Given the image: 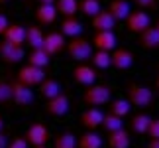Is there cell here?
<instances>
[{
	"mask_svg": "<svg viewBox=\"0 0 159 148\" xmlns=\"http://www.w3.org/2000/svg\"><path fill=\"white\" fill-rule=\"evenodd\" d=\"M34 148H47V144H41V146H34Z\"/></svg>",
	"mask_w": 159,
	"mask_h": 148,
	"instance_id": "42",
	"label": "cell"
},
{
	"mask_svg": "<svg viewBox=\"0 0 159 148\" xmlns=\"http://www.w3.org/2000/svg\"><path fill=\"white\" fill-rule=\"evenodd\" d=\"M139 10H157V0H132Z\"/></svg>",
	"mask_w": 159,
	"mask_h": 148,
	"instance_id": "35",
	"label": "cell"
},
{
	"mask_svg": "<svg viewBox=\"0 0 159 148\" xmlns=\"http://www.w3.org/2000/svg\"><path fill=\"white\" fill-rule=\"evenodd\" d=\"M2 38L6 42H10V44L14 46H24V40H26V26H22V24H8V28L4 30Z\"/></svg>",
	"mask_w": 159,
	"mask_h": 148,
	"instance_id": "14",
	"label": "cell"
},
{
	"mask_svg": "<svg viewBox=\"0 0 159 148\" xmlns=\"http://www.w3.org/2000/svg\"><path fill=\"white\" fill-rule=\"evenodd\" d=\"M45 79V69H39V67L34 65H24L20 71H18V79L22 85H28V87H35Z\"/></svg>",
	"mask_w": 159,
	"mask_h": 148,
	"instance_id": "6",
	"label": "cell"
},
{
	"mask_svg": "<svg viewBox=\"0 0 159 148\" xmlns=\"http://www.w3.org/2000/svg\"><path fill=\"white\" fill-rule=\"evenodd\" d=\"M130 109H132V105L128 103L126 99H114V101H110V105H108V113L120 116V119H124V116L130 113Z\"/></svg>",
	"mask_w": 159,
	"mask_h": 148,
	"instance_id": "29",
	"label": "cell"
},
{
	"mask_svg": "<svg viewBox=\"0 0 159 148\" xmlns=\"http://www.w3.org/2000/svg\"><path fill=\"white\" fill-rule=\"evenodd\" d=\"M24 44H28L32 49L41 47V44H43V32H41V28L35 26V24L26 26V40H24Z\"/></svg>",
	"mask_w": 159,
	"mask_h": 148,
	"instance_id": "21",
	"label": "cell"
},
{
	"mask_svg": "<svg viewBox=\"0 0 159 148\" xmlns=\"http://www.w3.org/2000/svg\"><path fill=\"white\" fill-rule=\"evenodd\" d=\"M35 18H38L39 24H53L55 18H57V10H55L53 4H39L38 10H35Z\"/></svg>",
	"mask_w": 159,
	"mask_h": 148,
	"instance_id": "24",
	"label": "cell"
},
{
	"mask_svg": "<svg viewBox=\"0 0 159 148\" xmlns=\"http://www.w3.org/2000/svg\"><path fill=\"white\" fill-rule=\"evenodd\" d=\"M53 148H77V136L69 131L59 132L53 138Z\"/></svg>",
	"mask_w": 159,
	"mask_h": 148,
	"instance_id": "28",
	"label": "cell"
},
{
	"mask_svg": "<svg viewBox=\"0 0 159 148\" xmlns=\"http://www.w3.org/2000/svg\"><path fill=\"white\" fill-rule=\"evenodd\" d=\"M12 103V89H10V81L0 79V105Z\"/></svg>",
	"mask_w": 159,
	"mask_h": 148,
	"instance_id": "33",
	"label": "cell"
},
{
	"mask_svg": "<svg viewBox=\"0 0 159 148\" xmlns=\"http://www.w3.org/2000/svg\"><path fill=\"white\" fill-rule=\"evenodd\" d=\"M6 148H28V142L24 136H14L12 140H8V146Z\"/></svg>",
	"mask_w": 159,
	"mask_h": 148,
	"instance_id": "36",
	"label": "cell"
},
{
	"mask_svg": "<svg viewBox=\"0 0 159 148\" xmlns=\"http://www.w3.org/2000/svg\"><path fill=\"white\" fill-rule=\"evenodd\" d=\"M6 2H10V0H0V4H6Z\"/></svg>",
	"mask_w": 159,
	"mask_h": 148,
	"instance_id": "45",
	"label": "cell"
},
{
	"mask_svg": "<svg viewBox=\"0 0 159 148\" xmlns=\"http://www.w3.org/2000/svg\"><path fill=\"white\" fill-rule=\"evenodd\" d=\"M90 59H93V65L96 69H108L110 67V52H100V49H96V52L90 55Z\"/></svg>",
	"mask_w": 159,
	"mask_h": 148,
	"instance_id": "32",
	"label": "cell"
},
{
	"mask_svg": "<svg viewBox=\"0 0 159 148\" xmlns=\"http://www.w3.org/2000/svg\"><path fill=\"white\" fill-rule=\"evenodd\" d=\"M134 65V53L126 47H114L110 52V67H116L120 71H126Z\"/></svg>",
	"mask_w": 159,
	"mask_h": 148,
	"instance_id": "8",
	"label": "cell"
},
{
	"mask_svg": "<svg viewBox=\"0 0 159 148\" xmlns=\"http://www.w3.org/2000/svg\"><path fill=\"white\" fill-rule=\"evenodd\" d=\"M96 77H98L96 75V69L87 65V63H79L75 69H73V81L79 83V85H84V87L96 83Z\"/></svg>",
	"mask_w": 159,
	"mask_h": 148,
	"instance_id": "12",
	"label": "cell"
},
{
	"mask_svg": "<svg viewBox=\"0 0 159 148\" xmlns=\"http://www.w3.org/2000/svg\"><path fill=\"white\" fill-rule=\"evenodd\" d=\"M102 8H100V0H81L79 2V12H83L84 16L93 18L94 14H98Z\"/></svg>",
	"mask_w": 159,
	"mask_h": 148,
	"instance_id": "31",
	"label": "cell"
},
{
	"mask_svg": "<svg viewBox=\"0 0 159 148\" xmlns=\"http://www.w3.org/2000/svg\"><path fill=\"white\" fill-rule=\"evenodd\" d=\"M149 121H151V116H149L148 113H138V115H134V116H132V121H130V128H132V131L136 132V134H145Z\"/></svg>",
	"mask_w": 159,
	"mask_h": 148,
	"instance_id": "26",
	"label": "cell"
},
{
	"mask_svg": "<svg viewBox=\"0 0 159 148\" xmlns=\"http://www.w3.org/2000/svg\"><path fill=\"white\" fill-rule=\"evenodd\" d=\"M2 128H4V119H2V115H0V132H2Z\"/></svg>",
	"mask_w": 159,
	"mask_h": 148,
	"instance_id": "41",
	"label": "cell"
},
{
	"mask_svg": "<svg viewBox=\"0 0 159 148\" xmlns=\"http://www.w3.org/2000/svg\"><path fill=\"white\" fill-rule=\"evenodd\" d=\"M126 97H128L126 101L132 107H138V109H148L153 103V91L149 87H145V85H139V83H128Z\"/></svg>",
	"mask_w": 159,
	"mask_h": 148,
	"instance_id": "1",
	"label": "cell"
},
{
	"mask_svg": "<svg viewBox=\"0 0 159 148\" xmlns=\"http://www.w3.org/2000/svg\"><path fill=\"white\" fill-rule=\"evenodd\" d=\"M148 148H159V138H149Z\"/></svg>",
	"mask_w": 159,
	"mask_h": 148,
	"instance_id": "39",
	"label": "cell"
},
{
	"mask_svg": "<svg viewBox=\"0 0 159 148\" xmlns=\"http://www.w3.org/2000/svg\"><path fill=\"white\" fill-rule=\"evenodd\" d=\"M8 146V136L4 132H0V148H6Z\"/></svg>",
	"mask_w": 159,
	"mask_h": 148,
	"instance_id": "38",
	"label": "cell"
},
{
	"mask_svg": "<svg viewBox=\"0 0 159 148\" xmlns=\"http://www.w3.org/2000/svg\"><path fill=\"white\" fill-rule=\"evenodd\" d=\"M116 20L108 14V10H100L98 14L93 16V28L96 32H114Z\"/></svg>",
	"mask_w": 159,
	"mask_h": 148,
	"instance_id": "15",
	"label": "cell"
},
{
	"mask_svg": "<svg viewBox=\"0 0 159 148\" xmlns=\"http://www.w3.org/2000/svg\"><path fill=\"white\" fill-rule=\"evenodd\" d=\"M28 65H34V67H39V69H45V67L49 65V55H47L41 47L32 49V53H30V57H28Z\"/></svg>",
	"mask_w": 159,
	"mask_h": 148,
	"instance_id": "27",
	"label": "cell"
},
{
	"mask_svg": "<svg viewBox=\"0 0 159 148\" xmlns=\"http://www.w3.org/2000/svg\"><path fill=\"white\" fill-rule=\"evenodd\" d=\"M55 10L57 14L65 16V18H71V16H77L79 12V2L77 0H55Z\"/></svg>",
	"mask_w": 159,
	"mask_h": 148,
	"instance_id": "25",
	"label": "cell"
},
{
	"mask_svg": "<svg viewBox=\"0 0 159 148\" xmlns=\"http://www.w3.org/2000/svg\"><path fill=\"white\" fill-rule=\"evenodd\" d=\"M38 87H39V95L43 97V99H47V101L53 99V97H57L61 93V85L55 81L53 77H45L43 81L38 85Z\"/></svg>",
	"mask_w": 159,
	"mask_h": 148,
	"instance_id": "22",
	"label": "cell"
},
{
	"mask_svg": "<svg viewBox=\"0 0 159 148\" xmlns=\"http://www.w3.org/2000/svg\"><path fill=\"white\" fill-rule=\"evenodd\" d=\"M138 44L143 49H159V32L155 28H145L138 34Z\"/></svg>",
	"mask_w": 159,
	"mask_h": 148,
	"instance_id": "17",
	"label": "cell"
},
{
	"mask_svg": "<svg viewBox=\"0 0 159 148\" xmlns=\"http://www.w3.org/2000/svg\"><path fill=\"white\" fill-rule=\"evenodd\" d=\"M24 138L32 146H41V144H47V140L51 138V134H49V128H47L43 122H34V125L28 126Z\"/></svg>",
	"mask_w": 159,
	"mask_h": 148,
	"instance_id": "4",
	"label": "cell"
},
{
	"mask_svg": "<svg viewBox=\"0 0 159 148\" xmlns=\"http://www.w3.org/2000/svg\"><path fill=\"white\" fill-rule=\"evenodd\" d=\"M61 34L67 36V38H77V36H81L83 34L81 20H77V16L63 18V22H61Z\"/></svg>",
	"mask_w": 159,
	"mask_h": 148,
	"instance_id": "19",
	"label": "cell"
},
{
	"mask_svg": "<svg viewBox=\"0 0 159 148\" xmlns=\"http://www.w3.org/2000/svg\"><path fill=\"white\" fill-rule=\"evenodd\" d=\"M77 148H102V138L94 131H87L77 138Z\"/></svg>",
	"mask_w": 159,
	"mask_h": 148,
	"instance_id": "23",
	"label": "cell"
},
{
	"mask_svg": "<svg viewBox=\"0 0 159 148\" xmlns=\"http://www.w3.org/2000/svg\"><path fill=\"white\" fill-rule=\"evenodd\" d=\"M93 46L100 52H112L116 47V34L114 32H96L93 38Z\"/></svg>",
	"mask_w": 159,
	"mask_h": 148,
	"instance_id": "16",
	"label": "cell"
},
{
	"mask_svg": "<svg viewBox=\"0 0 159 148\" xmlns=\"http://www.w3.org/2000/svg\"><path fill=\"white\" fill-rule=\"evenodd\" d=\"M69 109H71V103L65 93H59L57 97H53L45 103V113L51 116H65L69 113Z\"/></svg>",
	"mask_w": 159,
	"mask_h": 148,
	"instance_id": "11",
	"label": "cell"
},
{
	"mask_svg": "<svg viewBox=\"0 0 159 148\" xmlns=\"http://www.w3.org/2000/svg\"><path fill=\"white\" fill-rule=\"evenodd\" d=\"M65 36L61 34V32H49L47 36H43V44H41V49L49 55H57V53H61L65 49Z\"/></svg>",
	"mask_w": 159,
	"mask_h": 148,
	"instance_id": "10",
	"label": "cell"
},
{
	"mask_svg": "<svg viewBox=\"0 0 159 148\" xmlns=\"http://www.w3.org/2000/svg\"><path fill=\"white\" fill-rule=\"evenodd\" d=\"M108 146L110 148H130L132 146V136L126 128L114 131L108 134Z\"/></svg>",
	"mask_w": 159,
	"mask_h": 148,
	"instance_id": "18",
	"label": "cell"
},
{
	"mask_svg": "<svg viewBox=\"0 0 159 148\" xmlns=\"http://www.w3.org/2000/svg\"><path fill=\"white\" fill-rule=\"evenodd\" d=\"M110 99H112V91L106 85H98L93 83L84 89L83 93V101L89 105V107H102V105H108Z\"/></svg>",
	"mask_w": 159,
	"mask_h": 148,
	"instance_id": "2",
	"label": "cell"
},
{
	"mask_svg": "<svg viewBox=\"0 0 159 148\" xmlns=\"http://www.w3.org/2000/svg\"><path fill=\"white\" fill-rule=\"evenodd\" d=\"M65 49H67V53H69V57L79 61V63H84V61L90 59V55H93V46H90V42H87L84 38H81V36L71 38V42L65 44Z\"/></svg>",
	"mask_w": 159,
	"mask_h": 148,
	"instance_id": "3",
	"label": "cell"
},
{
	"mask_svg": "<svg viewBox=\"0 0 159 148\" xmlns=\"http://www.w3.org/2000/svg\"><path fill=\"white\" fill-rule=\"evenodd\" d=\"M149 138H159V119H151L148 125V131H145Z\"/></svg>",
	"mask_w": 159,
	"mask_h": 148,
	"instance_id": "34",
	"label": "cell"
},
{
	"mask_svg": "<svg viewBox=\"0 0 159 148\" xmlns=\"http://www.w3.org/2000/svg\"><path fill=\"white\" fill-rule=\"evenodd\" d=\"M102 116H104V113H102L98 107H90V109L81 113V125L87 128V131H96L102 122Z\"/></svg>",
	"mask_w": 159,
	"mask_h": 148,
	"instance_id": "13",
	"label": "cell"
},
{
	"mask_svg": "<svg viewBox=\"0 0 159 148\" xmlns=\"http://www.w3.org/2000/svg\"><path fill=\"white\" fill-rule=\"evenodd\" d=\"M24 57H26L24 46H14L6 40L0 42V59H2L4 63H20Z\"/></svg>",
	"mask_w": 159,
	"mask_h": 148,
	"instance_id": "7",
	"label": "cell"
},
{
	"mask_svg": "<svg viewBox=\"0 0 159 148\" xmlns=\"http://www.w3.org/2000/svg\"><path fill=\"white\" fill-rule=\"evenodd\" d=\"M39 4H55V0H38Z\"/></svg>",
	"mask_w": 159,
	"mask_h": 148,
	"instance_id": "40",
	"label": "cell"
},
{
	"mask_svg": "<svg viewBox=\"0 0 159 148\" xmlns=\"http://www.w3.org/2000/svg\"><path fill=\"white\" fill-rule=\"evenodd\" d=\"M100 126L110 134V132H114V131H120V128H124V119H120V116H116V115H110V113H108V115L102 116Z\"/></svg>",
	"mask_w": 159,
	"mask_h": 148,
	"instance_id": "30",
	"label": "cell"
},
{
	"mask_svg": "<svg viewBox=\"0 0 159 148\" xmlns=\"http://www.w3.org/2000/svg\"><path fill=\"white\" fill-rule=\"evenodd\" d=\"M24 2H30V0H24Z\"/></svg>",
	"mask_w": 159,
	"mask_h": 148,
	"instance_id": "46",
	"label": "cell"
},
{
	"mask_svg": "<svg viewBox=\"0 0 159 148\" xmlns=\"http://www.w3.org/2000/svg\"><path fill=\"white\" fill-rule=\"evenodd\" d=\"M126 28L130 30L132 34H139L143 32L145 28H149V16L148 12H142V10H130V14L126 16Z\"/></svg>",
	"mask_w": 159,
	"mask_h": 148,
	"instance_id": "9",
	"label": "cell"
},
{
	"mask_svg": "<svg viewBox=\"0 0 159 148\" xmlns=\"http://www.w3.org/2000/svg\"><path fill=\"white\" fill-rule=\"evenodd\" d=\"M10 89H12V103L18 105V107H30V105L35 101L32 87L22 85L20 81H12L10 83Z\"/></svg>",
	"mask_w": 159,
	"mask_h": 148,
	"instance_id": "5",
	"label": "cell"
},
{
	"mask_svg": "<svg viewBox=\"0 0 159 148\" xmlns=\"http://www.w3.org/2000/svg\"><path fill=\"white\" fill-rule=\"evenodd\" d=\"M155 87H157V89H159V77H157V81H155Z\"/></svg>",
	"mask_w": 159,
	"mask_h": 148,
	"instance_id": "44",
	"label": "cell"
},
{
	"mask_svg": "<svg viewBox=\"0 0 159 148\" xmlns=\"http://www.w3.org/2000/svg\"><path fill=\"white\" fill-rule=\"evenodd\" d=\"M155 30H157V32H159V20H157V24H155V26H153Z\"/></svg>",
	"mask_w": 159,
	"mask_h": 148,
	"instance_id": "43",
	"label": "cell"
},
{
	"mask_svg": "<svg viewBox=\"0 0 159 148\" xmlns=\"http://www.w3.org/2000/svg\"><path fill=\"white\" fill-rule=\"evenodd\" d=\"M8 24H10V22H8V18H6L4 14H0V36H2V34H4V30L8 28Z\"/></svg>",
	"mask_w": 159,
	"mask_h": 148,
	"instance_id": "37",
	"label": "cell"
},
{
	"mask_svg": "<svg viewBox=\"0 0 159 148\" xmlns=\"http://www.w3.org/2000/svg\"><path fill=\"white\" fill-rule=\"evenodd\" d=\"M106 10H108V14L118 22V20H126V16L130 14L132 8H130V4H128V0H112Z\"/></svg>",
	"mask_w": 159,
	"mask_h": 148,
	"instance_id": "20",
	"label": "cell"
}]
</instances>
